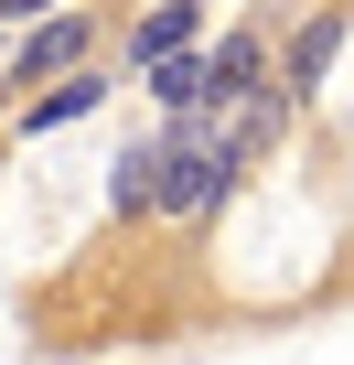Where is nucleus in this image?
Instances as JSON below:
<instances>
[{
    "label": "nucleus",
    "instance_id": "4",
    "mask_svg": "<svg viewBox=\"0 0 354 365\" xmlns=\"http://www.w3.org/2000/svg\"><path fill=\"white\" fill-rule=\"evenodd\" d=\"M333 43H343V22H311V33L290 43V97H311V86H322V65H333Z\"/></svg>",
    "mask_w": 354,
    "mask_h": 365
},
{
    "label": "nucleus",
    "instance_id": "7",
    "mask_svg": "<svg viewBox=\"0 0 354 365\" xmlns=\"http://www.w3.org/2000/svg\"><path fill=\"white\" fill-rule=\"evenodd\" d=\"M22 11H54V0H0V22H22Z\"/></svg>",
    "mask_w": 354,
    "mask_h": 365
},
{
    "label": "nucleus",
    "instance_id": "5",
    "mask_svg": "<svg viewBox=\"0 0 354 365\" xmlns=\"http://www.w3.org/2000/svg\"><path fill=\"white\" fill-rule=\"evenodd\" d=\"M108 182H118V205L140 215V205L161 194V140H150V150H118V172H108Z\"/></svg>",
    "mask_w": 354,
    "mask_h": 365
},
{
    "label": "nucleus",
    "instance_id": "3",
    "mask_svg": "<svg viewBox=\"0 0 354 365\" xmlns=\"http://www.w3.org/2000/svg\"><path fill=\"white\" fill-rule=\"evenodd\" d=\"M97 97H108V86H97V76H76V65H65V76H54V97H33V129H65V118H86V108H97Z\"/></svg>",
    "mask_w": 354,
    "mask_h": 365
},
{
    "label": "nucleus",
    "instance_id": "2",
    "mask_svg": "<svg viewBox=\"0 0 354 365\" xmlns=\"http://www.w3.org/2000/svg\"><path fill=\"white\" fill-rule=\"evenodd\" d=\"M194 22H204L194 0H172V11H150V22H140V43H129V54H140V65H161V54H183V43H194Z\"/></svg>",
    "mask_w": 354,
    "mask_h": 365
},
{
    "label": "nucleus",
    "instance_id": "6",
    "mask_svg": "<svg viewBox=\"0 0 354 365\" xmlns=\"http://www.w3.org/2000/svg\"><path fill=\"white\" fill-rule=\"evenodd\" d=\"M150 97H161V108H204V65L161 54V65H150Z\"/></svg>",
    "mask_w": 354,
    "mask_h": 365
},
{
    "label": "nucleus",
    "instance_id": "1",
    "mask_svg": "<svg viewBox=\"0 0 354 365\" xmlns=\"http://www.w3.org/2000/svg\"><path fill=\"white\" fill-rule=\"evenodd\" d=\"M76 54H86V22H76V11H54V22H43L33 43H22V76H43V86H54V76H65Z\"/></svg>",
    "mask_w": 354,
    "mask_h": 365
}]
</instances>
